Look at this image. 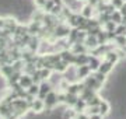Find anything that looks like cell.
<instances>
[{"mask_svg":"<svg viewBox=\"0 0 126 119\" xmlns=\"http://www.w3.org/2000/svg\"><path fill=\"white\" fill-rule=\"evenodd\" d=\"M44 108H45V101L35 100L34 102H32V111H34L35 114H39V112H42V111H44Z\"/></svg>","mask_w":126,"mask_h":119,"instance_id":"6da1fadb","label":"cell"},{"mask_svg":"<svg viewBox=\"0 0 126 119\" xmlns=\"http://www.w3.org/2000/svg\"><path fill=\"white\" fill-rule=\"evenodd\" d=\"M84 45H86L87 48L95 49V48L99 45V42H98V39H97L95 37H87V38H86V41H84Z\"/></svg>","mask_w":126,"mask_h":119,"instance_id":"7a4b0ae2","label":"cell"},{"mask_svg":"<svg viewBox=\"0 0 126 119\" xmlns=\"http://www.w3.org/2000/svg\"><path fill=\"white\" fill-rule=\"evenodd\" d=\"M112 64H113V63H111V62H108V60H105L104 63H101V64H99L98 70L101 72V73L107 74L108 72H111V70H112Z\"/></svg>","mask_w":126,"mask_h":119,"instance_id":"3957f363","label":"cell"},{"mask_svg":"<svg viewBox=\"0 0 126 119\" xmlns=\"http://www.w3.org/2000/svg\"><path fill=\"white\" fill-rule=\"evenodd\" d=\"M18 84H20L21 87H24V88H28L32 84V78H30L28 76H23V77L18 78Z\"/></svg>","mask_w":126,"mask_h":119,"instance_id":"277c9868","label":"cell"},{"mask_svg":"<svg viewBox=\"0 0 126 119\" xmlns=\"http://www.w3.org/2000/svg\"><path fill=\"white\" fill-rule=\"evenodd\" d=\"M109 112V104L107 102V101H101L99 102V114L102 115H107Z\"/></svg>","mask_w":126,"mask_h":119,"instance_id":"5b68a950","label":"cell"},{"mask_svg":"<svg viewBox=\"0 0 126 119\" xmlns=\"http://www.w3.org/2000/svg\"><path fill=\"white\" fill-rule=\"evenodd\" d=\"M91 14H93V6H91V4L86 6L84 9L81 10V15H83V17H86V18H90Z\"/></svg>","mask_w":126,"mask_h":119,"instance_id":"8992f818","label":"cell"},{"mask_svg":"<svg viewBox=\"0 0 126 119\" xmlns=\"http://www.w3.org/2000/svg\"><path fill=\"white\" fill-rule=\"evenodd\" d=\"M28 88H30V90H28V94H31V95H35V94H38V92L41 91L38 84H31Z\"/></svg>","mask_w":126,"mask_h":119,"instance_id":"52a82bcc","label":"cell"},{"mask_svg":"<svg viewBox=\"0 0 126 119\" xmlns=\"http://www.w3.org/2000/svg\"><path fill=\"white\" fill-rule=\"evenodd\" d=\"M113 23H122V13H118V11H113L112 17H111Z\"/></svg>","mask_w":126,"mask_h":119,"instance_id":"ba28073f","label":"cell"},{"mask_svg":"<svg viewBox=\"0 0 126 119\" xmlns=\"http://www.w3.org/2000/svg\"><path fill=\"white\" fill-rule=\"evenodd\" d=\"M39 74H41V78H42V80H45V78H49V77H50V70L45 67V69L39 70Z\"/></svg>","mask_w":126,"mask_h":119,"instance_id":"9c48e42d","label":"cell"},{"mask_svg":"<svg viewBox=\"0 0 126 119\" xmlns=\"http://www.w3.org/2000/svg\"><path fill=\"white\" fill-rule=\"evenodd\" d=\"M123 4V0H112V6L113 9H121Z\"/></svg>","mask_w":126,"mask_h":119,"instance_id":"30bf717a","label":"cell"},{"mask_svg":"<svg viewBox=\"0 0 126 119\" xmlns=\"http://www.w3.org/2000/svg\"><path fill=\"white\" fill-rule=\"evenodd\" d=\"M90 119H102V115L101 114H94V115H91Z\"/></svg>","mask_w":126,"mask_h":119,"instance_id":"8fae6325","label":"cell"}]
</instances>
